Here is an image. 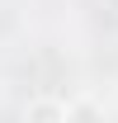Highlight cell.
<instances>
[{
  "label": "cell",
  "instance_id": "2",
  "mask_svg": "<svg viewBox=\"0 0 118 123\" xmlns=\"http://www.w3.org/2000/svg\"><path fill=\"white\" fill-rule=\"evenodd\" d=\"M109 5H113V10H118V0H109Z\"/></svg>",
  "mask_w": 118,
  "mask_h": 123
},
{
  "label": "cell",
  "instance_id": "1",
  "mask_svg": "<svg viewBox=\"0 0 118 123\" xmlns=\"http://www.w3.org/2000/svg\"><path fill=\"white\" fill-rule=\"evenodd\" d=\"M29 118H66V104H52V99H38V104H29Z\"/></svg>",
  "mask_w": 118,
  "mask_h": 123
}]
</instances>
